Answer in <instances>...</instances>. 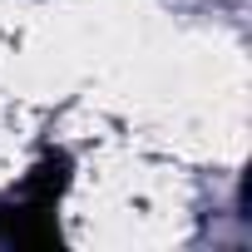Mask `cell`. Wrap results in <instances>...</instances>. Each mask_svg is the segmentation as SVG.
Instances as JSON below:
<instances>
[{
  "mask_svg": "<svg viewBox=\"0 0 252 252\" xmlns=\"http://www.w3.org/2000/svg\"><path fill=\"white\" fill-rule=\"evenodd\" d=\"M69 183V158L64 154H50L10 203H0V237H5L10 247H50L60 237L55 227V203Z\"/></svg>",
  "mask_w": 252,
  "mask_h": 252,
  "instance_id": "6da1fadb",
  "label": "cell"
}]
</instances>
